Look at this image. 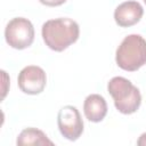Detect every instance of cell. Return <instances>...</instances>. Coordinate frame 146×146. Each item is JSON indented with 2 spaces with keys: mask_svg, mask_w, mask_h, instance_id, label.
Wrapping results in <instances>:
<instances>
[{
  "mask_svg": "<svg viewBox=\"0 0 146 146\" xmlns=\"http://www.w3.org/2000/svg\"><path fill=\"white\" fill-rule=\"evenodd\" d=\"M115 60L120 68L129 72L146 64V40L139 34L125 36L116 49Z\"/></svg>",
  "mask_w": 146,
  "mask_h": 146,
  "instance_id": "cell-2",
  "label": "cell"
},
{
  "mask_svg": "<svg viewBox=\"0 0 146 146\" xmlns=\"http://www.w3.org/2000/svg\"><path fill=\"white\" fill-rule=\"evenodd\" d=\"M7 43L15 49H25L34 40V27L32 23L24 17H15L5 29Z\"/></svg>",
  "mask_w": 146,
  "mask_h": 146,
  "instance_id": "cell-4",
  "label": "cell"
},
{
  "mask_svg": "<svg viewBox=\"0 0 146 146\" xmlns=\"http://www.w3.org/2000/svg\"><path fill=\"white\" fill-rule=\"evenodd\" d=\"M42 5L49 6V7H57L66 2V0H39Z\"/></svg>",
  "mask_w": 146,
  "mask_h": 146,
  "instance_id": "cell-10",
  "label": "cell"
},
{
  "mask_svg": "<svg viewBox=\"0 0 146 146\" xmlns=\"http://www.w3.org/2000/svg\"><path fill=\"white\" fill-rule=\"evenodd\" d=\"M144 9L137 1H124L114 10V19L121 27H129L137 24L143 17Z\"/></svg>",
  "mask_w": 146,
  "mask_h": 146,
  "instance_id": "cell-7",
  "label": "cell"
},
{
  "mask_svg": "<svg viewBox=\"0 0 146 146\" xmlns=\"http://www.w3.org/2000/svg\"><path fill=\"white\" fill-rule=\"evenodd\" d=\"M144 2H145V3H146V0H144Z\"/></svg>",
  "mask_w": 146,
  "mask_h": 146,
  "instance_id": "cell-12",
  "label": "cell"
},
{
  "mask_svg": "<svg viewBox=\"0 0 146 146\" xmlns=\"http://www.w3.org/2000/svg\"><path fill=\"white\" fill-rule=\"evenodd\" d=\"M16 144L23 145H54L47 135L36 128H26L17 137Z\"/></svg>",
  "mask_w": 146,
  "mask_h": 146,
  "instance_id": "cell-9",
  "label": "cell"
},
{
  "mask_svg": "<svg viewBox=\"0 0 146 146\" xmlns=\"http://www.w3.org/2000/svg\"><path fill=\"white\" fill-rule=\"evenodd\" d=\"M107 90L114 99L116 110L122 114L135 113L141 103L139 89L123 76H114L107 84Z\"/></svg>",
  "mask_w": 146,
  "mask_h": 146,
  "instance_id": "cell-3",
  "label": "cell"
},
{
  "mask_svg": "<svg viewBox=\"0 0 146 146\" xmlns=\"http://www.w3.org/2000/svg\"><path fill=\"white\" fill-rule=\"evenodd\" d=\"M17 81L23 92L27 95H38L43 91L47 83V76L41 67L30 65L19 72Z\"/></svg>",
  "mask_w": 146,
  "mask_h": 146,
  "instance_id": "cell-6",
  "label": "cell"
},
{
  "mask_svg": "<svg viewBox=\"0 0 146 146\" xmlns=\"http://www.w3.org/2000/svg\"><path fill=\"white\" fill-rule=\"evenodd\" d=\"M42 39L48 48L63 51L79 39L80 27L78 23L67 17L47 21L41 29Z\"/></svg>",
  "mask_w": 146,
  "mask_h": 146,
  "instance_id": "cell-1",
  "label": "cell"
},
{
  "mask_svg": "<svg viewBox=\"0 0 146 146\" xmlns=\"http://www.w3.org/2000/svg\"><path fill=\"white\" fill-rule=\"evenodd\" d=\"M137 144L139 146H146V132H144V133L140 135L139 139L137 140Z\"/></svg>",
  "mask_w": 146,
  "mask_h": 146,
  "instance_id": "cell-11",
  "label": "cell"
},
{
  "mask_svg": "<svg viewBox=\"0 0 146 146\" xmlns=\"http://www.w3.org/2000/svg\"><path fill=\"white\" fill-rule=\"evenodd\" d=\"M86 117L91 122H100L107 114V104L103 96L98 94L89 95L83 103Z\"/></svg>",
  "mask_w": 146,
  "mask_h": 146,
  "instance_id": "cell-8",
  "label": "cell"
},
{
  "mask_svg": "<svg viewBox=\"0 0 146 146\" xmlns=\"http://www.w3.org/2000/svg\"><path fill=\"white\" fill-rule=\"evenodd\" d=\"M57 125L62 136L72 141L76 140L83 132V121L80 112L72 105H66L59 110Z\"/></svg>",
  "mask_w": 146,
  "mask_h": 146,
  "instance_id": "cell-5",
  "label": "cell"
}]
</instances>
